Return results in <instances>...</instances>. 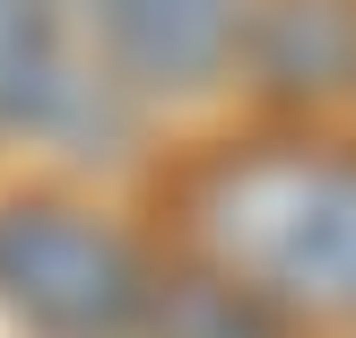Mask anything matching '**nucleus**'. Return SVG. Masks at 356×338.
<instances>
[{
	"label": "nucleus",
	"instance_id": "obj_1",
	"mask_svg": "<svg viewBox=\"0 0 356 338\" xmlns=\"http://www.w3.org/2000/svg\"><path fill=\"white\" fill-rule=\"evenodd\" d=\"M191 243L261 312L356 321V148H243L191 174Z\"/></svg>",
	"mask_w": 356,
	"mask_h": 338
},
{
	"label": "nucleus",
	"instance_id": "obj_2",
	"mask_svg": "<svg viewBox=\"0 0 356 338\" xmlns=\"http://www.w3.org/2000/svg\"><path fill=\"white\" fill-rule=\"evenodd\" d=\"M0 304L52 338H122L148 321V269L87 208L0 200Z\"/></svg>",
	"mask_w": 356,
	"mask_h": 338
},
{
	"label": "nucleus",
	"instance_id": "obj_3",
	"mask_svg": "<svg viewBox=\"0 0 356 338\" xmlns=\"http://www.w3.org/2000/svg\"><path fill=\"white\" fill-rule=\"evenodd\" d=\"M0 130L52 139V148H79V156H96L122 130V104L70 52L52 0H0Z\"/></svg>",
	"mask_w": 356,
	"mask_h": 338
},
{
	"label": "nucleus",
	"instance_id": "obj_4",
	"mask_svg": "<svg viewBox=\"0 0 356 338\" xmlns=\"http://www.w3.org/2000/svg\"><path fill=\"white\" fill-rule=\"evenodd\" d=\"M79 9L139 87L218 78L226 52H235V26H243V0H79Z\"/></svg>",
	"mask_w": 356,
	"mask_h": 338
},
{
	"label": "nucleus",
	"instance_id": "obj_5",
	"mask_svg": "<svg viewBox=\"0 0 356 338\" xmlns=\"http://www.w3.org/2000/svg\"><path fill=\"white\" fill-rule=\"evenodd\" d=\"M261 69L278 87H348L356 78V9L348 0H278L261 26Z\"/></svg>",
	"mask_w": 356,
	"mask_h": 338
},
{
	"label": "nucleus",
	"instance_id": "obj_6",
	"mask_svg": "<svg viewBox=\"0 0 356 338\" xmlns=\"http://www.w3.org/2000/svg\"><path fill=\"white\" fill-rule=\"evenodd\" d=\"M165 330L174 338H270V321H261V304H243L235 287H183L165 295Z\"/></svg>",
	"mask_w": 356,
	"mask_h": 338
}]
</instances>
